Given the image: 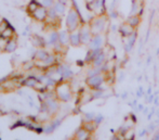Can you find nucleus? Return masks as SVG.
Wrapping results in <instances>:
<instances>
[{"label":"nucleus","mask_w":159,"mask_h":140,"mask_svg":"<svg viewBox=\"0 0 159 140\" xmlns=\"http://www.w3.org/2000/svg\"><path fill=\"white\" fill-rule=\"evenodd\" d=\"M71 2H73L74 7L69 8L68 12H67V15H66V19H65V25H66V29L68 31H77V29H79V27L81 26V24L84 23L76 3L74 2V0H71Z\"/></svg>","instance_id":"obj_1"},{"label":"nucleus","mask_w":159,"mask_h":140,"mask_svg":"<svg viewBox=\"0 0 159 140\" xmlns=\"http://www.w3.org/2000/svg\"><path fill=\"white\" fill-rule=\"evenodd\" d=\"M55 96L61 102H69L73 99V89L68 80H61L54 89Z\"/></svg>","instance_id":"obj_2"},{"label":"nucleus","mask_w":159,"mask_h":140,"mask_svg":"<svg viewBox=\"0 0 159 140\" xmlns=\"http://www.w3.org/2000/svg\"><path fill=\"white\" fill-rule=\"evenodd\" d=\"M89 25L91 27L93 35L96 34H103L106 31L107 27V17L105 14H101V15H96V17H92L89 22Z\"/></svg>","instance_id":"obj_3"},{"label":"nucleus","mask_w":159,"mask_h":140,"mask_svg":"<svg viewBox=\"0 0 159 140\" xmlns=\"http://www.w3.org/2000/svg\"><path fill=\"white\" fill-rule=\"evenodd\" d=\"M105 82H106V73H105V72L98 74V75L89 76L86 80L87 86H88L89 88H91V89L105 90L104 88H102V86Z\"/></svg>","instance_id":"obj_4"},{"label":"nucleus","mask_w":159,"mask_h":140,"mask_svg":"<svg viewBox=\"0 0 159 140\" xmlns=\"http://www.w3.org/2000/svg\"><path fill=\"white\" fill-rule=\"evenodd\" d=\"M78 31H79L82 45H89V42L91 41V39H92V37H93V33H92V31H91V27H90V25H89V23L88 24L82 23Z\"/></svg>","instance_id":"obj_5"},{"label":"nucleus","mask_w":159,"mask_h":140,"mask_svg":"<svg viewBox=\"0 0 159 140\" xmlns=\"http://www.w3.org/2000/svg\"><path fill=\"white\" fill-rule=\"evenodd\" d=\"M57 75L60 76V82L61 80H69L74 76V73L71 71V69L69 67V65L65 64V63H59L57 64Z\"/></svg>","instance_id":"obj_6"},{"label":"nucleus","mask_w":159,"mask_h":140,"mask_svg":"<svg viewBox=\"0 0 159 140\" xmlns=\"http://www.w3.org/2000/svg\"><path fill=\"white\" fill-rule=\"evenodd\" d=\"M88 10L94 12L96 15L105 14V1L104 0H93L91 2H86Z\"/></svg>","instance_id":"obj_7"},{"label":"nucleus","mask_w":159,"mask_h":140,"mask_svg":"<svg viewBox=\"0 0 159 140\" xmlns=\"http://www.w3.org/2000/svg\"><path fill=\"white\" fill-rule=\"evenodd\" d=\"M105 45V36L104 34H96V35H93L91 41L89 42L88 47L89 49H102Z\"/></svg>","instance_id":"obj_8"},{"label":"nucleus","mask_w":159,"mask_h":140,"mask_svg":"<svg viewBox=\"0 0 159 140\" xmlns=\"http://www.w3.org/2000/svg\"><path fill=\"white\" fill-rule=\"evenodd\" d=\"M60 102L61 101L54 97V98H50V99H47L46 100V104H47V108H48V112L50 113L51 116L55 115L60 110Z\"/></svg>","instance_id":"obj_9"},{"label":"nucleus","mask_w":159,"mask_h":140,"mask_svg":"<svg viewBox=\"0 0 159 140\" xmlns=\"http://www.w3.org/2000/svg\"><path fill=\"white\" fill-rule=\"evenodd\" d=\"M30 15L34 17V20H36V21H38V22H42V23H43V22H46L47 17H48V9L41 4V6H40L36 11H34Z\"/></svg>","instance_id":"obj_10"},{"label":"nucleus","mask_w":159,"mask_h":140,"mask_svg":"<svg viewBox=\"0 0 159 140\" xmlns=\"http://www.w3.org/2000/svg\"><path fill=\"white\" fill-rule=\"evenodd\" d=\"M106 55L107 53L105 52L104 49H103V50L101 51V52L98 53L94 59H93V61L91 62V65H92V66H103V65L107 62Z\"/></svg>","instance_id":"obj_11"},{"label":"nucleus","mask_w":159,"mask_h":140,"mask_svg":"<svg viewBox=\"0 0 159 140\" xmlns=\"http://www.w3.org/2000/svg\"><path fill=\"white\" fill-rule=\"evenodd\" d=\"M69 44L73 47H79L80 45H82L81 38H80L79 31H70V35H69Z\"/></svg>","instance_id":"obj_12"},{"label":"nucleus","mask_w":159,"mask_h":140,"mask_svg":"<svg viewBox=\"0 0 159 140\" xmlns=\"http://www.w3.org/2000/svg\"><path fill=\"white\" fill-rule=\"evenodd\" d=\"M76 139H81V140H84V139H90L91 137V133L88 132L84 126H80L77 130H76L75 135H74Z\"/></svg>","instance_id":"obj_13"},{"label":"nucleus","mask_w":159,"mask_h":140,"mask_svg":"<svg viewBox=\"0 0 159 140\" xmlns=\"http://www.w3.org/2000/svg\"><path fill=\"white\" fill-rule=\"evenodd\" d=\"M50 55V52L49 51H47L44 48H38V50L35 52V55L33 56V60L36 61H43L47 59V56Z\"/></svg>","instance_id":"obj_14"},{"label":"nucleus","mask_w":159,"mask_h":140,"mask_svg":"<svg viewBox=\"0 0 159 140\" xmlns=\"http://www.w3.org/2000/svg\"><path fill=\"white\" fill-rule=\"evenodd\" d=\"M30 40H32L33 46L37 47V48H44V47L47 46V41L41 37V36H39V35L32 36Z\"/></svg>","instance_id":"obj_15"},{"label":"nucleus","mask_w":159,"mask_h":140,"mask_svg":"<svg viewBox=\"0 0 159 140\" xmlns=\"http://www.w3.org/2000/svg\"><path fill=\"white\" fill-rule=\"evenodd\" d=\"M60 35V42L63 45L64 47H68L69 45V35H70V31H68L67 29H64V31H59Z\"/></svg>","instance_id":"obj_16"},{"label":"nucleus","mask_w":159,"mask_h":140,"mask_svg":"<svg viewBox=\"0 0 159 140\" xmlns=\"http://www.w3.org/2000/svg\"><path fill=\"white\" fill-rule=\"evenodd\" d=\"M119 31L121 33L122 36H125V37H129V36H131L132 34L134 33V27L126 22V23L122 24V25L119 27Z\"/></svg>","instance_id":"obj_17"},{"label":"nucleus","mask_w":159,"mask_h":140,"mask_svg":"<svg viewBox=\"0 0 159 140\" xmlns=\"http://www.w3.org/2000/svg\"><path fill=\"white\" fill-rule=\"evenodd\" d=\"M53 8H54L55 12L57 13V15H59L60 17H64L65 13H66V4L62 3V2L57 1V0H55L54 6H53Z\"/></svg>","instance_id":"obj_18"},{"label":"nucleus","mask_w":159,"mask_h":140,"mask_svg":"<svg viewBox=\"0 0 159 140\" xmlns=\"http://www.w3.org/2000/svg\"><path fill=\"white\" fill-rule=\"evenodd\" d=\"M61 123H62V118L55 119V121L51 122L47 127H44V133H46V134H51V133H53L60 125H61Z\"/></svg>","instance_id":"obj_19"},{"label":"nucleus","mask_w":159,"mask_h":140,"mask_svg":"<svg viewBox=\"0 0 159 140\" xmlns=\"http://www.w3.org/2000/svg\"><path fill=\"white\" fill-rule=\"evenodd\" d=\"M59 41H60L59 31H51V33L49 34V39H48V41H47V45L53 47L55 44H57V42H59Z\"/></svg>","instance_id":"obj_20"},{"label":"nucleus","mask_w":159,"mask_h":140,"mask_svg":"<svg viewBox=\"0 0 159 140\" xmlns=\"http://www.w3.org/2000/svg\"><path fill=\"white\" fill-rule=\"evenodd\" d=\"M17 48V42L14 38H11L9 39L8 44L6 46V49H4V52H8V53H13Z\"/></svg>","instance_id":"obj_21"},{"label":"nucleus","mask_w":159,"mask_h":140,"mask_svg":"<svg viewBox=\"0 0 159 140\" xmlns=\"http://www.w3.org/2000/svg\"><path fill=\"white\" fill-rule=\"evenodd\" d=\"M140 22H141L140 14H133V15H131V17H128V20H127V23L130 24L131 26H133L134 28L138 27Z\"/></svg>","instance_id":"obj_22"},{"label":"nucleus","mask_w":159,"mask_h":140,"mask_svg":"<svg viewBox=\"0 0 159 140\" xmlns=\"http://www.w3.org/2000/svg\"><path fill=\"white\" fill-rule=\"evenodd\" d=\"M41 6V3L39 2V0H32V1L30 2V3L27 4V12L28 14H32V13L34 12V11L37 10L39 7Z\"/></svg>","instance_id":"obj_23"},{"label":"nucleus","mask_w":159,"mask_h":140,"mask_svg":"<svg viewBox=\"0 0 159 140\" xmlns=\"http://www.w3.org/2000/svg\"><path fill=\"white\" fill-rule=\"evenodd\" d=\"M82 126H84L88 132H90L91 134H92L93 132H95V129L98 128V125L94 121H91V122H84V123H82Z\"/></svg>","instance_id":"obj_24"},{"label":"nucleus","mask_w":159,"mask_h":140,"mask_svg":"<svg viewBox=\"0 0 159 140\" xmlns=\"http://www.w3.org/2000/svg\"><path fill=\"white\" fill-rule=\"evenodd\" d=\"M14 33H15L14 28L11 25L0 35V37H3V38H6V39H11V38H14Z\"/></svg>","instance_id":"obj_25"},{"label":"nucleus","mask_w":159,"mask_h":140,"mask_svg":"<svg viewBox=\"0 0 159 140\" xmlns=\"http://www.w3.org/2000/svg\"><path fill=\"white\" fill-rule=\"evenodd\" d=\"M39 2L43 7H46L47 9H49V8H52V7L54 6L55 0H39Z\"/></svg>","instance_id":"obj_26"},{"label":"nucleus","mask_w":159,"mask_h":140,"mask_svg":"<svg viewBox=\"0 0 159 140\" xmlns=\"http://www.w3.org/2000/svg\"><path fill=\"white\" fill-rule=\"evenodd\" d=\"M95 118V114L93 112H88V113H84V122H91V121H94Z\"/></svg>","instance_id":"obj_27"},{"label":"nucleus","mask_w":159,"mask_h":140,"mask_svg":"<svg viewBox=\"0 0 159 140\" xmlns=\"http://www.w3.org/2000/svg\"><path fill=\"white\" fill-rule=\"evenodd\" d=\"M9 26H11V24L9 23L8 21H6V20H2V21L0 22V35H1V34L3 33V31H6Z\"/></svg>","instance_id":"obj_28"},{"label":"nucleus","mask_w":159,"mask_h":140,"mask_svg":"<svg viewBox=\"0 0 159 140\" xmlns=\"http://www.w3.org/2000/svg\"><path fill=\"white\" fill-rule=\"evenodd\" d=\"M103 119H104V117H103L102 115H100V114H98V115H95L94 122H95L96 124H98V125H100V124L103 122Z\"/></svg>","instance_id":"obj_29"},{"label":"nucleus","mask_w":159,"mask_h":140,"mask_svg":"<svg viewBox=\"0 0 159 140\" xmlns=\"http://www.w3.org/2000/svg\"><path fill=\"white\" fill-rule=\"evenodd\" d=\"M57 1H60V2H62V3H64V4H68V2L70 1V0H57Z\"/></svg>","instance_id":"obj_30"},{"label":"nucleus","mask_w":159,"mask_h":140,"mask_svg":"<svg viewBox=\"0 0 159 140\" xmlns=\"http://www.w3.org/2000/svg\"><path fill=\"white\" fill-rule=\"evenodd\" d=\"M91 1H93V0H86V2H91Z\"/></svg>","instance_id":"obj_31"}]
</instances>
